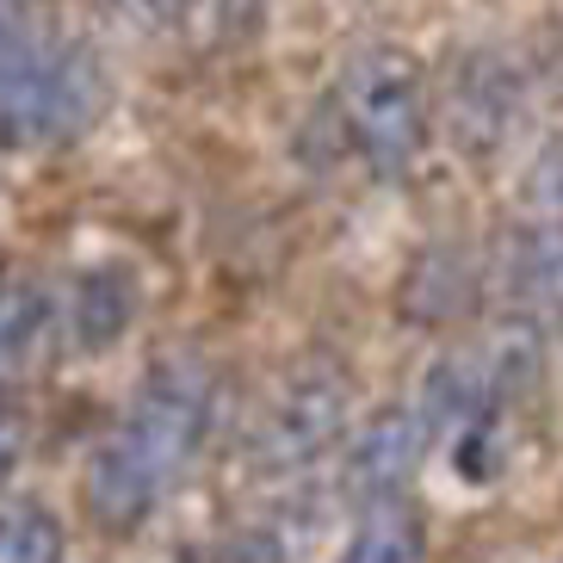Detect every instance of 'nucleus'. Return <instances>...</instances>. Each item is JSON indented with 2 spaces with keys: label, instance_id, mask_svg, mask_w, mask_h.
I'll return each instance as SVG.
<instances>
[{
  "label": "nucleus",
  "instance_id": "f257e3e1",
  "mask_svg": "<svg viewBox=\"0 0 563 563\" xmlns=\"http://www.w3.org/2000/svg\"><path fill=\"white\" fill-rule=\"evenodd\" d=\"M211 365L186 360H162L150 378L136 384L131 409L118 415L112 440L93 452L81 483V508L87 520L112 539H131L143 520L167 501V489L180 483V471L199 459L205 428H211Z\"/></svg>",
  "mask_w": 563,
  "mask_h": 563
},
{
  "label": "nucleus",
  "instance_id": "f03ea898",
  "mask_svg": "<svg viewBox=\"0 0 563 563\" xmlns=\"http://www.w3.org/2000/svg\"><path fill=\"white\" fill-rule=\"evenodd\" d=\"M100 112V68L87 51H51L13 7H0V150L63 143Z\"/></svg>",
  "mask_w": 563,
  "mask_h": 563
},
{
  "label": "nucleus",
  "instance_id": "7ed1b4c3",
  "mask_svg": "<svg viewBox=\"0 0 563 563\" xmlns=\"http://www.w3.org/2000/svg\"><path fill=\"white\" fill-rule=\"evenodd\" d=\"M341 106V131L360 150V162L378 180H402L415 174L421 150H428V75L409 51H365L341 68L334 87Z\"/></svg>",
  "mask_w": 563,
  "mask_h": 563
},
{
  "label": "nucleus",
  "instance_id": "20e7f679",
  "mask_svg": "<svg viewBox=\"0 0 563 563\" xmlns=\"http://www.w3.org/2000/svg\"><path fill=\"white\" fill-rule=\"evenodd\" d=\"M341 433V378L334 372H303L266 402V421L254 433V452L273 471H298V464L322 459Z\"/></svg>",
  "mask_w": 563,
  "mask_h": 563
},
{
  "label": "nucleus",
  "instance_id": "39448f33",
  "mask_svg": "<svg viewBox=\"0 0 563 563\" xmlns=\"http://www.w3.org/2000/svg\"><path fill=\"white\" fill-rule=\"evenodd\" d=\"M428 440H433L428 415H415V409H378L360 433H353L347 496H360L365 508H378V501H402V483L421 471Z\"/></svg>",
  "mask_w": 563,
  "mask_h": 563
},
{
  "label": "nucleus",
  "instance_id": "423d86ee",
  "mask_svg": "<svg viewBox=\"0 0 563 563\" xmlns=\"http://www.w3.org/2000/svg\"><path fill=\"white\" fill-rule=\"evenodd\" d=\"M131 316H136V279L124 266H93V273L75 279L68 322H75V341H81L87 353L112 347L118 334L131 329Z\"/></svg>",
  "mask_w": 563,
  "mask_h": 563
},
{
  "label": "nucleus",
  "instance_id": "0eeeda50",
  "mask_svg": "<svg viewBox=\"0 0 563 563\" xmlns=\"http://www.w3.org/2000/svg\"><path fill=\"white\" fill-rule=\"evenodd\" d=\"M334 563H428V520L415 501H378Z\"/></svg>",
  "mask_w": 563,
  "mask_h": 563
},
{
  "label": "nucleus",
  "instance_id": "6e6552de",
  "mask_svg": "<svg viewBox=\"0 0 563 563\" xmlns=\"http://www.w3.org/2000/svg\"><path fill=\"white\" fill-rule=\"evenodd\" d=\"M44 334H51V291L25 273H7L0 279V390L32 365Z\"/></svg>",
  "mask_w": 563,
  "mask_h": 563
},
{
  "label": "nucleus",
  "instance_id": "1a4fd4ad",
  "mask_svg": "<svg viewBox=\"0 0 563 563\" xmlns=\"http://www.w3.org/2000/svg\"><path fill=\"white\" fill-rule=\"evenodd\" d=\"M0 563H63V527L37 501L0 508Z\"/></svg>",
  "mask_w": 563,
  "mask_h": 563
},
{
  "label": "nucleus",
  "instance_id": "9d476101",
  "mask_svg": "<svg viewBox=\"0 0 563 563\" xmlns=\"http://www.w3.org/2000/svg\"><path fill=\"white\" fill-rule=\"evenodd\" d=\"M25 452H32V415H25V402H13L0 390V489L19 477Z\"/></svg>",
  "mask_w": 563,
  "mask_h": 563
},
{
  "label": "nucleus",
  "instance_id": "9b49d317",
  "mask_svg": "<svg viewBox=\"0 0 563 563\" xmlns=\"http://www.w3.org/2000/svg\"><path fill=\"white\" fill-rule=\"evenodd\" d=\"M124 7H131L136 19H150V25H155V19H162V25H167V19L192 13V7H199V0H124Z\"/></svg>",
  "mask_w": 563,
  "mask_h": 563
}]
</instances>
